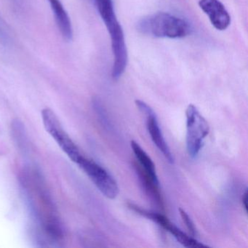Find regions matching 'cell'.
<instances>
[{
  "instance_id": "cell-12",
  "label": "cell",
  "mask_w": 248,
  "mask_h": 248,
  "mask_svg": "<svg viewBox=\"0 0 248 248\" xmlns=\"http://www.w3.org/2000/svg\"><path fill=\"white\" fill-rule=\"evenodd\" d=\"M179 213L181 215V218H182L183 221L186 224L187 229H188V232L191 233V236L194 237L197 235V231H196L195 226H194V223H193L191 217H189L186 212L183 209L179 208Z\"/></svg>"
},
{
  "instance_id": "cell-5",
  "label": "cell",
  "mask_w": 248,
  "mask_h": 248,
  "mask_svg": "<svg viewBox=\"0 0 248 248\" xmlns=\"http://www.w3.org/2000/svg\"><path fill=\"white\" fill-rule=\"evenodd\" d=\"M77 164L106 197L114 200L117 197L119 187L117 181L103 167L83 156Z\"/></svg>"
},
{
  "instance_id": "cell-8",
  "label": "cell",
  "mask_w": 248,
  "mask_h": 248,
  "mask_svg": "<svg viewBox=\"0 0 248 248\" xmlns=\"http://www.w3.org/2000/svg\"><path fill=\"white\" fill-rule=\"evenodd\" d=\"M47 1L50 4L52 12L54 15L55 21L61 34L66 41H72L73 40L74 35L72 21L63 4L61 2V0H47Z\"/></svg>"
},
{
  "instance_id": "cell-3",
  "label": "cell",
  "mask_w": 248,
  "mask_h": 248,
  "mask_svg": "<svg viewBox=\"0 0 248 248\" xmlns=\"http://www.w3.org/2000/svg\"><path fill=\"white\" fill-rule=\"evenodd\" d=\"M186 117L187 152L191 158H195L204 146L210 127L205 119L193 104L187 107Z\"/></svg>"
},
{
  "instance_id": "cell-1",
  "label": "cell",
  "mask_w": 248,
  "mask_h": 248,
  "mask_svg": "<svg viewBox=\"0 0 248 248\" xmlns=\"http://www.w3.org/2000/svg\"><path fill=\"white\" fill-rule=\"evenodd\" d=\"M137 29L141 34L157 38H184L191 31L185 20L164 12L142 18L138 23Z\"/></svg>"
},
{
  "instance_id": "cell-9",
  "label": "cell",
  "mask_w": 248,
  "mask_h": 248,
  "mask_svg": "<svg viewBox=\"0 0 248 248\" xmlns=\"http://www.w3.org/2000/svg\"><path fill=\"white\" fill-rule=\"evenodd\" d=\"M130 146L133 149V153L136 156V159L139 161L140 166L143 168V171L153 180L156 184H159L157 175H156V168L150 156L147 155L146 152L140 147V145L135 141L131 140Z\"/></svg>"
},
{
  "instance_id": "cell-7",
  "label": "cell",
  "mask_w": 248,
  "mask_h": 248,
  "mask_svg": "<svg viewBox=\"0 0 248 248\" xmlns=\"http://www.w3.org/2000/svg\"><path fill=\"white\" fill-rule=\"evenodd\" d=\"M199 6L216 30L223 31L230 25V16L219 0H200Z\"/></svg>"
},
{
  "instance_id": "cell-11",
  "label": "cell",
  "mask_w": 248,
  "mask_h": 248,
  "mask_svg": "<svg viewBox=\"0 0 248 248\" xmlns=\"http://www.w3.org/2000/svg\"><path fill=\"white\" fill-rule=\"evenodd\" d=\"M0 43L4 46H10L11 43V34L8 26L0 16Z\"/></svg>"
},
{
  "instance_id": "cell-6",
  "label": "cell",
  "mask_w": 248,
  "mask_h": 248,
  "mask_svg": "<svg viewBox=\"0 0 248 248\" xmlns=\"http://www.w3.org/2000/svg\"><path fill=\"white\" fill-rule=\"evenodd\" d=\"M136 104L139 109L144 114L146 118V127L150 135L151 139L156 147L162 152L169 163H174V157L168 143L165 141L163 134L161 131L156 114L149 105L140 101L136 100Z\"/></svg>"
},
{
  "instance_id": "cell-4",
  "label": "cell",
  "mask_w": 248,
  "mask_h": 248,
  "mask_svg": "<svg viewBox=\"0 0 248 248\" xmlns=\"http://www.w3.org/2000/svg\"><path fill=\"white\" fill-rule=\"evenodd\" d=\"M42 118L46 131L54 139L69 159L78 163L82 158V155L62 127L56 114L50 108H44L42 111Z\"/></svg>"
},
{
  "instance_id": "cell-10",
  "label": "cell",
  "mask_w": 248,
  "mask_h": 248,
  "mask_svg": "<svg viewBox=\"0 0 248 248\" xmlns=\"http://www.w3.org/2000/svg\"><path fill=\"white\" fill-rule=\"evenodd\" d=\"M165 230L171 233L177 241L181 245H184L186 248H207V245L201 243L197 239L193 238V236H189L186 234L184 232L178 229L175 225L171 222L170 224L167 227Z\"/></svg>"
},
{
  "instance_id": "cell-13",
  "label": "cell",
  "mask_w": 248,
  "mask_h": 248,
  "mask_svg": "<svg viewBox=\"0 0 248 248\" xmlns=\"http://www.w3.org/2000/svg\"><path fill=\"white\" fill-rule=\"evenodd\" d=\"M248 192L246 191H245L243 194V197H242V204H243L244 208H245V212H248Z\"/></svg>"
},
{
  "instance_id": "cell-2",
  "label": "cell",
  "mask_w": 248,
  "mask_h": 248,
  "mask_svg": "<svg viewBox=\"0 0 248 248\" xmlns=\"http://www.w3.org/2000/svg\"><path fill=\"white\" fill-rule=\"evenodd\" d=\"M111 37V49L114 56L111 76L117 80L124 74L128 62L127 46L124 31L116 16L115 11L107 13L101 16Z\"/></svg>"
}]
</instances>
